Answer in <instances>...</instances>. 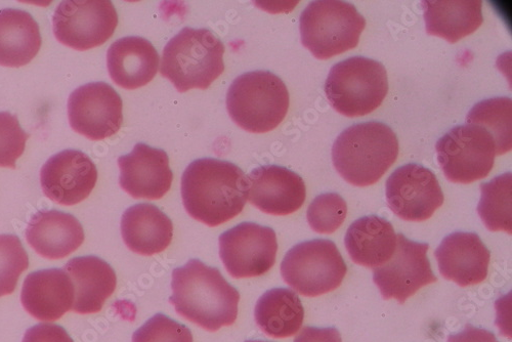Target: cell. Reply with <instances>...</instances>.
<instances>
[{"mask_svg": "<svg viewBox=\"0 0 512 342\" xmlns=\"http://www.w3.org/2000/svg\"><path fill=\"white\" fill-rule=\"evenodd\" d=\"M117 25L115 7L107 0H67L59 5L53 17L56 38L76 51H88L104 45Z\"/></svg>", "mask_w": 512, "mask_h": 342, "instance_id": "30bf717a", "label": "cell"}, {"mask_svg": "<svg viewBox=\"0 0 512 342\" xmlns=\"http://www.w3.org/2000/svg\"><path fill=\"white\" fill-rule=\"evenodd\" d=\"M29 138L16 115L0 112V167L15 169Z\"/></svg>", "mask_w": 512, "mask_h": 342, "instance_id": "1f68e13d", "label": "cell"}, {"mask_svg": "<svg viewBox=\"0 0 512 342\" xmlns=\"http://www.w3.org/2000/svg\"><path fill=\"white\" fill-rule=\"evenodd\" d=\"M110 77L125 90L145 87L156 76L159 55L151 42L139 36H127L114 42L107 53Z\"/></svg>", "mask_w": 512, "mask_h": 342, "instance_id": "44dd1931", "label": "cell"}, {"mask_svg": "<svg viewBox=\"0 0 512 342\" xmlns=\"http://www.w3.org/2000/svg\"><path fill=\"white\" fill-rule=\"evenodd\" d=\"M294 342H343L336 328L305 327Z\"/></svg>", "mask_w": 512, "mask_h": 342, "instance_id": "e575fe53", "label": "cell"}, {"mask_svg": "<svg viewBox=\"0 0 512 342\" xmlns=\"http://www.w3.org/2000/svg\"><path fill=\"white\" fill-rule=\"evenodd\" d=\"M247 179L250 203L268 215H291L306 201L304 180L286 167L261 166L252 170Z\"/></svg>", "mask_w": 512, "mask_h": 342, "instance_id": "2e32d148", "label": "cell"}, {"mask_svg": "<svg viewBox=\"0 0 512 342\" xmlns=\"http://www.w3.org/2000/svg\"><path fill=\"white\" fill-rule=\"evenodd\" d=\"M512 101L494 98L478 103L466 117V124L484 128L493 138L497 155H503L512 146Z\"/></svg>", "mask_w": 512, "mask_h": 342, "instance_id": "f1b7e54d", "label": "cell"}, {"mask_svg": "<svg viewBox=\"0 0 512 342\" xmlns=\"http://www.w3.org/2000/svg\"><path fill=\"white\" fill-rule=\"evenodd\" d=\"M119 185L132 197L161 199L172 187L174 174L165 151L139 143L132 153L118 158Z\"/></svg>", "mask_w": 512, "mask_h": 342, "instance_id": "e0dca14e", "label": "cell"}, {"mask_svg": "<svg viewBox=\"0 0 512 342\" xmlns=\"http://www.w3.org/2000/svg\"><path fill=\"white\" fill-rule=\"evenodd\" d=\"M441 275L461 287L482 283L488 277L491 253L478 234L456 232L435 252Z\"/></svg>", "mask_w": 512, "mask_h": 342, "instance_id": "ac0fdd59", "label": "cell"}, {"mask_svg": "<svg viewBox=\"0 0 512 342\" xmlns=\"http://www.w3.org/2000/svg\"><path fill=\"white\" fill-rule=\"evenodd\" d=\"M227 109L242 130L269 133L284 120L289 110V93L283 80L269 71L238 76L227 94Z\"/></svg>", "mask_w": 512, "mask_h": 342, "instance_id": "5b68a950", "label": "cell"}, {"mask_svg": "<svg viewBox=\"0 0 512 342\" xmlns=\"http://www.w3.org/2000/svg\"><path fill=\"white\" fill-rule=\"evenodd\" d=\"M42 40L33 17L21 10L0 11V65L18 68L38 54Z\"/></svg>", "mask_w": 512, "mask_h": 342, "instance_id": "484cf974", "label": "cell"}, {"mask_svg": "<svg viewBox=\"0 0 512 342\" xmlns=\"http://www.w3.org/2000/svg\"><path fill=\"white\" fill-rule=\"evenodd\" d=\"M28 267V254L20 239L14 235H0V297L16 290L20 276Z\"/></svg>", "mask_w": 512, "mask_h": 342, "instance_id": "f546056e", "label": "cell"}, {"mask_svg": "<svg viewBox=\"0 0 512 342\" xmlns=\"http://www.w3.org/2000/svg\"><path fill=\"white\" fill-rule=\"evenodd\" d=\"M64 271L74 287L72 311L81 314L99 313L114 293L117 277L112 267L98 256H80L67 263Z\"/></svg>", "mask_w": 512, "mask_h": 342, "instance_id": "7402d4cb", "label": "cell"}, {"mask_svg": "<svg viewBox=\"0 0 512 342\" xmlns=\"http://www.w3.org/2000/svg\"><path fill=\"white\" fill-rule=\"evenodd\" d=\"M399 141L387 124L358 123L341 133L332 148L337 173L349 184L368 187L376 184L396 162Z\"/></svg>", "mask_w": 512, "mask_h": 342, "instance_id": "3957f363", "label": "cell"}, {"mask_svg": "<svg viewBox=\"0 0 512 342\" xmlns=\"http://www.w3.org/2000/svg\"><path fill=\"white\" fill-rule=\"evenodd\" d=\"M256 324L268 336L285 338L303 326L305 310L301 298L287 288H274L264 293L255 306Z\"/></svg>", "mask_w": 512, "mask_h": 342, "instance_id": "4316f807", "label": "cell"}, {"mask_svg": "<svg viewBox=\"0 0 512 342\" xmlns=\"http://www.w3.org/2000/svg\"><path fill=\"white\" fill-rule=\"evenodd\" d=\"M325 93L332 108L341 115H368L381 106L389 93L387 70L372 59L349 58L331 68Z\"/></svg>", "mask_w": 512, "mask_h": 342, "instance_id": "8992f818", "label": "cell"}, {"mask_svg": "<svg viewBox=\"0 0 512 342\" xmlns=\"http://www.w3.org/2000/svg\"><path fill=\"white\" fill-rule=\"evenodd\" d=\"M447 342H499L495 335L482 328H477L472 325L466 327L457 334L448 336Z\"/></svg>", "mask_w": 512, "mask_h": 342, "instance_id": "d590c367", "label": "cell"}, {"mask_svg": "<svg viewBox=\"0 0 512 342\" xmlns=\"http://www.w3.org/2000/svg\"><path fill=\"white\" fill-rule=\"evenodd\" d=\"M482 7L481 0H426L422 2L426 32L455 44L482 26Z\"/></svg>", "mask_w": 512, "mask_h": 342, "instance_id": "d4e9b609", "label": "cell"}, {"mask_svg": "<svg viewBox=\"0 0 512 342\" xmlns=\"http://www.w3.org/2000/svg\"><path fill=\"white\" fill-rule=\"evenodd\" d=\"M25 236L42 258L51 261L65 259L82 245L85 238L82 225L75 217L55 209L35 213Z\"/></svg>", "mask_w": 512, "mask_h": 342, "instance_id": "ffe728a7", "label": "cell"}, {"mask_svg": "<svg viewBox=\"0 0 512 342\" xmlns=\"http://www.w3.org/2000/svg\"><path fill=\"white\" fill-rule=\"evenodd\" d=\"M98 170L81 151L65 150L51 157L40 170L42 191L52 201L76 205L87 199L96 187Z\"/></svg>", "mask_w": 512, "mask_h": 342, "instance_id": "9a60e30c", "label": "cell"}, {"mask_svg": "<svg viewBox=\"0 0 512 342\" xmlns=\"http://www.w3.org/2000/svg\"><path fill=\"white\" fill-rule=\"evenodd\" d=\"M122 100L105 82L82 85L68 101V117L73 130L92 141L117 134L123 122Z\"/></svg>", "mask_w": 512, "mask_h": 342, "instance_id": "5bb4252c", "label": "cell"}, {"mask_svg": "<svg viewBox=\"0 0 512 342\" xmlns=\"http://www.w3.org/2000/svg\"><path fill=\"white\" fill-rule=\"evenodd\" d=\"M348 205L335 193L318 196L309 206L307 219L311 228L319 234H332L344 224Z\"/></svg>", "mask_w": 512, "mask_h": 342, "instance_id": "4dcf8cb0", "label": "cell"}, {"mask_svg": "<svg viewBox=\"0 0 512 342\" xmlns=\"http://www.w3.org/2000/svg\"><path fill=\"white\" fill-rule=\"evenodd\" d=\"M365 27L355 6L340 0L313 2L300 20L302 44L319 60L357 48Z\"/></svg>", "mask_w": 512, "mask_h": 342, "instance_id": "52a82bcc", "label": "cell"}, {"mask_svg": "<svg viewBox=\"0 0 512 342\" xmlns=\"http://www.w3.org/2000/svg\"><path fill=\"white\" fill-rule=\"evenodd\" d=\"M436 151L445 177L464 185L487 178L497 156L492 136L474 124L452 128L438 141Z\"/></svg>", "mask_w": 512, "mask_h": 342, "instance_id": "9c48e42d", "label": "cell"}, {"mask_svg": "<svg viewBox=\"0 0 512 342\" xmlns=\"http://www.w3.org/2000/svg\"><path fill=\"white\" fill-rule=\"evenodd\" d=\"M225 50L209 30L186 27L168 41L160 72L180 93L207 90L225 71Z\"/></svg>", "mask_w": 512, "mask_h": 342, "instance_id": "277c9868", "label": "cell"}, {"mask_svg": "<svg viewBox=\"0 0 512 342\" xmlns=\"http://www.w3.org/2000/svg\"><path fill=\"white\" fill-rule=\"evenodd\" d=\"M22 342H74L68 332L59 325L37 324L28 329Z\"/></svg>", "mask_w": 512, "mask_h": 342, "instance_id": "836d02e7", "label": "cell"}, {"mask_svg": "<svg viewBox=\"0 0 512 342\" xmlns=\"http://www.w3.org/2000/svg\"><path fill=\"white\" fill-rule=\"evenodd\" d=\"M220 255L234 278L260 277L276 263L277 236L273 229L241 223L220 236Z\"/></svg>", "mask_w": 512, "mask_h": 342, "instance_id": "7c38bea8", "label": "cell"}, {"mask_svg": "<svg viewBox=\"0 0 512 342\" xmlns=\"http://www.w3.org/2000/svg\"><path fill=\"white\" fill-rule=\"evenodd\" d=\"M386 194L395 215L408 222L430 220L445 200L433 171L416 163L394 171L387 182Z\"/></svg>", "mask_w": 512, "mask_h": 342, "instance_id": "4fadbf2b", "label": "cell"}, {"mask_svg": "<svg viewBox=\"0 0 512 342\" xmlns=\"http://www.w3.org/2000/svg\"><path fill=\"white\" fill-rule=\"evenodd\" d=\"M173 296L177 313L209 332L236 322L240 293L220 270L191 260L173 273Z\"/></svg>", "mask_w": 512, "mask_h": 342, "instance_id": "7a4b0ae2", "label": "cell"}, {"mask_svg": "<svg viewBox=\"0 0 512 342\" xmlns=\"http://www.w3.org/2000/svg\"><path fill=\"white\" fill-rule=\"evenodd\" d=\"M245 342H269V341H263V340H247Z\"/></svg>", "mask_w": 512, "mask_h": 342, "instance_id": "8d00e7d4", "label": "cell"}, {"mask_svg": "<svg viewBox=\"0 0 512 342\" xmlns=\"http://www.w3.org/2000/svg\"><path fill=\"white\" fill-rule=\"evenodd\" d=\"M345 244L354 263L375 269L392 259L397 247V235L389 221L369 216L351 225Z\"/></svg>", "mask_w": 512, "mask_h": 342, "instance_id": "cb8c5ba5", "label": "cell"}, {"mask_svg": "<svg viewBox=\"0 0 512 342\" xmlns=\"http://www.w3.org/2000/svg\"><path fill=\"white\" fill-rule=\"evenodd\" d=\"M479 216L489 231L512 232V175L506 173L481 185Z\"/></svg>", "mask_w": 512, "mask_h": 342, "instance_id": "83f0119b", "label": "cell"}, {"mask_svg": "<svg viewBox=\"0 0 512 342\" xmlns=\"http://www.w3.org/2000/svg\"><path fill=\"white\" fill-rule=\"evenodd\" d=\"M21 302L40 321H56L72 311L74 287L69 275L60 269L31 273L24 281Z\"/></svg>", "mask_w": 512, "mask_h": 342, "instance_id": "d6986e66", "label": "cell"}, {"mask_svg": "<svg viewBox=\"0 0 512 342\" xmlns=\"http://www.w3.org/2000/svg\"><path fill=\"white\" fill-rule=\"evenodd\" d=\"M182 198L194 220L208 227H218L243 211L248 199V179L232 162L198 159L185 170Z\"/></svg>", "mask_w": 512, "mask_h": 342, "instance_id": "6da1fadb", "label": "cell"}, {"mask_svg": "<svg viewBox=\"0 0 512 342\" xmlns=\"http://www.w3.org/2000/svg\"><path fill=\"white\" fill-rule=\"evenodd\" d=\"M133 342H193V335L187 326L157 314L135 332Z\"/></svg>", "mask_w": 512, "mask_h": 342, "instance_id": "d6a6232c", "label": "cell"}, {"mask_svg": "<svg viewBox=\"0 0 512 342\" xmlns=\"http://www.w3.org/2000/svg\"><path fill=\"white\" fill-rule=\"evenodd\" d=\"M347 272L343 255L332 241L326 239L295 245L281 265L284 281L297 293L308 297L335 290L343 283Z\"/></svg>", "mask_w": 512, "mask_h": 342, "instance_id": "ba28073f", "label": "cell"}, {"mask_svg": "<svg viewBox=\"0 0 512 342\" xmlns=\"http://www.w3.org/2000/svg\"><path fill=\"white\" fill-rule=\"evenodd\" d=\"M428 243H418L397 235V247L392 259L373 270V281L384 299L395 298L403 305L420 288L433 284L438 278L433 273Z\"/></svg>", "mask_w": 512, "mask_h": 342, "instance_id": "8fae6325", "label": "cell"}, {"mask_svg": "<svg viewBox=\"0 0 512 342\" xmlns=\"http://www.w3.org/2000/svg\"><path fill=\"white\" fill-rule=\"evenodd\" d=\"M121 234L133 252L149 256L169 246L174 236V225L157 206L140 203L123 213Z\"/></svg>", "mask_w": 512, "mask_h": 342, "instance_id": "603a6c76", "label": "cell"}]
</instances>
